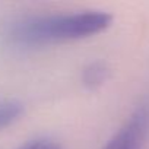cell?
<instances>
[{"label":"cell","mask_w":149,"mask_h":149,"mask_svg":"<svg viewBox=\"0 0 149 149\" xmlns=\"http://www.w3.org/2000/svg\"><path fill=\"white\" fill-rule=\"evenodd\" d=\"M108 76V70L105 67V64L95 61V63H89L84 72H82V82L85 86L88 88H97L100 85H102L105 82Z\"/></svg>","instance_id":"cell-3"},{"label":"cell","mask_w":149,"mask_h":149,"mask_svg":"<svg viewBox=\"0 0 149 149\" xmlns=\"http://www.w3.org/2000/svg\"><path fill=\"white\" fill-rule=\"evenodd\" d=\"M149 133V104L139 105L102 149H143Z\"/></svg>","instance_id":"cell-2"},{"label":"cell","mask_w":149,"mask_h":149,"mask_svg":"<svg viewBox=\"0 0 149 149\" xmlns=\"http://www.w3.org/2000/svg\"><path fill=\"white\" fill-rule=\"evenodd\" d=\"M24 113V105L15 100H0V129L15 123Z\"/></svg>","instance_id":"cell-4"},{"label":"cell","mask_w":149,"mask_h":149,"mask_svg":"<svg viewBox=\"0 0 149 149\" xmlns=\"http://www.w3.org/2000/svg\"><path fill=\"white\" fill-rule=\"evenodd\" d=\"M18 149H61V148L57 142H54L51 139L40 137V139H32V140L24 143Z\"/></svg>","instance_id":"cell-5"},{"label":"cell","mask_w":149,"mask_h":149,"mask_svg":"<svg viewBox=\"0 0 149 149\" xmlns=\"http://www.w3.org/2000/svg\"><path fill=\"white\" fill-rule=\"evenodd\" d=\"M111 15L86 10L56 15H24L0 28V41L16 50L40 48L51 44L76 41L107 29Z\"/></svg>","instance_id":"cell-1"}]
</instances>
